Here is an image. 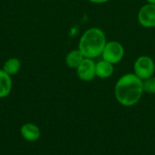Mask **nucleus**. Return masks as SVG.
Wrapping results in <instances>:
<instances>
[{
    "mask_svg": "<svg viewBox=\"0 0 155 155\" xmlns=\"http://www.w3.org/2000/svg\"><path fill=\"white\" fill-rule=\"evenodd\" d=\"M143 93V80L134 73L122 75L114 85L115 99L124 107H132L137 104Z\"/></svg>",
    "mask_w": 155,
    "mask_h": 155,
    "instance_id": "obj_1",
    "label": "nucleus"
},
{
    "mask_svg": "<svg viewBox=\"0 0 155 155\" xmlns=\"http://www.w3.org/2000/svg\"><path fill=\"white\" fill-rule=\"evenodd\" d=\"M107 43L104 32L98 27H90L81 35L78 49L85 58L94 59L102 55Z\"/></svg>",
    "mask_w": 155,
    "mask_h": 155,
    "instance_id": "obj_2",
    "label": "nucleus"
},
{
    "mask_svg": "<svg viewBox=\"0 0 155 155\" xmlns=\"http://www.w3.org/2000/svg\"><path fill=\"white\" fill-rule=\"evenodd\" d=\"M155 63L153 59L148 55L139 56L134 64V74L140 79L146 80L154 75Z\"/></svg>",
    "mask_w": 155,
    "mask_h": 155,
    "instance_id": "obj_3",
    "label": "nucleus"
},
{
    "mask_svg": "<svg viewBox=\"0 0 155 155\" xmlns=\"http://www.w3.org/2000/svg\"><path fill=\"white\" fill-rule=\"evenodd\" d=\"M101 56L103 60L116 64L120 63L124 56V47L118 41H107Z\"/></svg>",
    "mask_w": 155,
    "mask_h": 155,
    "instance_id": "obj_4",
    "label": "nucleus"
},
{
    "mask_svg": "<svg viewBox=\"0 0 155 155\" xmlns=\"http://www.w3.org/2000/svg\"><path fill=\"white\" fill-rule=\"evenodd\" d=\"M137 20L143 27H155V4L147 3L143 5L138 12Z\"/></svg>",
    "mask_w": 155,
    "mask_h": 155,
    "instance_id": "obj_5",
    "label": "nucleus"
},
{
    "mask_svg": "<svg viewBox=\"0 0 155 155\" xmlns=\"http://www.w3.org/2000/svg\"><path fill=\"white\" fill-rule=\"evenodd\" d=\"M95 62L91 58H84L80 65L75 69L77 76L84 82H90L96 77Z\"/></svg>",
    "mask_w": 155,
    "mask_h": 155,
    "instance_id": "obj_6",
    "label": "nucleus"
},
{
    "mask_svg": "<svg viewBox=\"0 0 155 155\" xmlns=\"http://www.w3.org/2000/svg\"><path fill=\"white\" fill-rule=\"evenodd\" d=\"M20 134L25 141L29 143H34L39 140L41 136V130L36 124L33 123H26L21 126Z\"/></svg>",
    "mask_w": 155,
    "mask_h": 155,
    "instance_id": "obj_7",
    "label": "nucleus"
},
{
    "mask_svg": "<svg viewBox=\"0 0 155 155\" xmlns=\"http://www.w3.org/2000/svg\"><path fill=\"white\" fill-rule=\"evenodd\" d=\"M13 88L12 76L6 74L2 68L0 69V99L7 97Z\"/></svg>",
    "mask_w": 155,
    "mask_h": 155,
    "instance_id": "obj_8",
    "label": "nucleus"
},
{
    "mask_svg": "<svg viewBox=\"0 0 155 155\" xmlns=\"http://www.w3.org/2000/svg\"><path fill=\"white\" fill-rule=\"evenodd\" d=\"M114 64L105 61L101 60L95 64V74L101 79H107L114 74Z\"/></svg>",
    "mask_w": 155,
    "mask_h": 155,
    "instance_id": "obj_9",
    "label": "nucleus"
},
{
    "mask_svg": "<svg viewBox=\"0 0 155 155\" xmlns=\"http://www.w3.org/2000/svg\"><path fill=\"white\" fill-rule=\"evenodd\" d=\"M84 58L85 57L77 48V49H73L70 52H68L67 54L65 55L64 61H65V64L67 65V67L71 69H76Z\"/></svg>",
    "mask_w": 155,
    "mask_h": 155,
    "instance_id": "obj_10",
    "label": "nucleus"
},
{
    "mask_svg": "<svg viewBox=\"0 0 155 155\" xmlns=\"http://www.w3.org/2000/svg\"><path fill=\"white\" fill-rule=\"evenodd\" d=\"M21 67H22L21 61L16 57H11V58H8L4 63L2 69L10 76H14L20 72Z\"/></svg>",
    "mask_w": 155,
    "mask_h": 155,
    "instance_id": "obj_11",
    "label": "nucleus"
},
{
    "mask_svg": "<svg viewBox=\"0 0 155 155\" xmlns=\"http://www.w3.org/2000/svg\"><path fill=\"white\" fill-rule=\"evenodd\" d=\"M143 92L150 94H155V76H152L143 81Z\"/></svg>",
    "mask_w": 155,
    "mask_h": 155,
    "instance_id": "obj_12",
    "label": "nucleus"
},
{
    "mask_svg": "<svg viewBox=\"0 0 155 155\" xmlns=\"http://www.w3.org/2000/svg\"><path fill=\"white\" fill-rule=\"evenodd\" d=\"M88 1L93 4H104V3L109 2L110 0H88Z\"/></svg>",
    "mask_w": 155,
    "mask_h": 155,
    "instance_id": "obj_13",
    "label": "nucleus"
},
{
    "mask_svg": "<svg viewBox=\"0 0 155 155\" xmlns=\"http://www.w3.org/2000/svg\"><path fill=\"white\" fill-rule=\"evenodd\" d=\"M147 3H150V4H155V0H146Z\"/></svg>",
    "mask_w": 155,
    "mask_h": 155,
    "instance_id": "obj_14",
    "label": "nucleus"
}]
</instances>
